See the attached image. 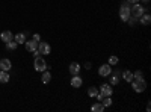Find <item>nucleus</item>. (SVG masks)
<instances>
[{
    "mask_svg": "<svg viewBox=\"0 0 151 112\" xmlns=\"http://www.w3.org/2000/svg\"><path fill=\"white\" fill-rule=\"evenodd\" d=\"M130 15H132V12H130V3L124 0L122 5L119 6V18H121V21L127 23V20H129Z\"/></svg>",
    "mask_w": 151,
    "mask_h": 112,
    "instance_id": "1",
    "label": "nucleus"
},
{
    "mask_svg": "<svg viewBox=\"0 0 151 112\" xmlns=\"http://www.w3.org/2000/svg\"><path fill=\"white\" fill-rule=\"evenodd\" d=\"M130 83H132V88L134 90V92H144L147 90L145 79H133Z\"/></svg>",
    "mask_w": 151,
    "mask_h": 112,
    "instance_id": "2",
    "label": "nucleus"
},
{
    "mask_svg": "<svg viewBox=\"0 0 151 112\" xmlns=\"http://www.w3.org/2000/svg\"><path fill=\"white\" fill-rule=\"evenodd\" d=\"M33 68H35L36 71L42 73V71H45V70L48 68V65H47V62H45V59H44V58L36 56V58H35V61H33Z\"/></svg>",
    "mask_w": 151,
    "mask_h": 112,
    "instance_id": "3",
    "label": "nucleus"
},
{
    "mask_svg": "<svg viewBox=\"0 0 151 112\" xmlns=\"http://www.w3.org/2000/svg\"><path fill=\"white\" fill-rule=\"evenodd\" d=\"M130 12H132L133 17L139 18L144 12H147V8H144V5H141L139 2H137V3H133V6H130Z\"/></svg>",
    "mask_w": 151,
    "mask_h": 112,
    "instance_id": "4",
    "label": "nucleus"
},
{
    "mask_svg": "<svg viewBox=\"0 0 151 112\" xmlns=\"http://www.w3.org/2000/svg\"><path fill=\"white\" fill-rule=\"evenodd\" d=\"M36 50L40 52V55L47 56V55L52 53V47H50V44H48V43H45V41H40V43H38Z\"/></svg>",
    "mask_w": 151,
    "mask_h": 112,
    "instance_id": "5",
    "label": "nucleus"
},
{
    "mask_svg": "<svg viewBox=\"0 0 151 112\" xmlns=\"http://www.w3.org/2000/svg\"><path fill=\"white\" fill-rule=\"evenodd\" d=\"M110 73H112V65H109V64L100 65V68H98V76L100 77H109Z\"/></svg>",
    "mask_w": 151,
    "mask_h": 112,
    "instance_id": "6",
    "label": "nucleus"
},
{
    "mask_svg": "<svg viewBox=\"0 0 151 112\" xmlns=\"http://www.w3.org/2000/svg\"><path fill=\"white\" fill-rule=\"evenodd\" d=\"M98 90H100V92H101L104 97H112V94H113V90H112L110 83H103Z\"/></svg>",
    "mask_w": 151,
    "mask_h": 112,
    "instance_id": "7",
    "label": "nucleus"
},
{
    "mask_svg": "<svg viewBox=\"0 0 151 112\" xmlns=\"http://www.w3.org/2000/svg\"><path fill=\"white\" fill-rule=\"evenodd\" d=\"M70 85L73 86V88H80V86L83 85V79L79 76V74H73V77H71V80H70Z\"/></svg>",
    "mask_w": 151,
    "mask_h": 112,
    "instance_id": "8",
    "label": "nucleus"
},
{
    "mask_svg": "<svg viewBox=\"0 0 151 112\" xmlns=\"http://www.w3.org/2000/svg\"><path fill=\"white\" fill-rule=\"evenodd\" d=\"M0 40H2V41L6 44L8 41H12V40H14V33H12L11 30H3L2 33H0Z\"/></svg>",
    "mask_w": 151,
    "mask_h": 112,
    "instance_id": "9",
    "label": "nucleus"
},
{
    "mask_svg": "<svg viewBox=\"0 0 151 112\" xmlns=\"http://www.w3.org/2000/svg\"><path fill=\"white\" fill-rule=\"evenodd\" d=\"M137 21H139L142 26H148V24L151 23V15H150V12H148V11L144 12V14L139 17V20H137Z\"/></svg>",
    "mask_w": 151,
    "mask_h": 112,
    "instance_id": "10",
    "label": "nucleus"
},
{
    "mask_svg": "<svg viewBox=\"0 0 151 112\" xmlns=\"http://www.w3.org/2000/svg\"><path fill=\"white\" fill-rule=\"evenodd\" d=\"M12 67L11 64V61L8 58H3V59H0V70H5V71H9Z\"/></svg>",
    "mask_w": 151,
    "mask_h": 112,
    "instance_id": "11",
    "label": "nucleus"
},
{
    "mask_svg": "<svg viewBox=\"0 0 151 112\" xmlns=\"http://www.w3.org/2000/svg\"><path fill=\"white\" fill-rule=\"evenodd\" d=\"M80 68H82V65L79 64V62H71V64H70V67H68V70H70V74H79Z\"/></svg>",
    "mask_w": 151,
    "mask_h": 112,
    "instance_id": "12",
    "label": "nucleus"
},
{
    "mask_svg": "<svg viewBox=\"0 0 151 112\" xmlns=\"http://www.w3.org/2000/svg\"><path fill=\"white\" fill-rule=\"evenodd\" d=\"M24 47H26V50L27 52H33V50H36V47H38V43L36 41H33V40H30V41H26L24 43Z\"/></svg>",
    "mask_w": 151,
    "mask_h": 112,
    "instance_id": "13",
    "label": "nucleus"
},
{
    "mask_svg": "<svg viewBox=\"0 0 151 112\" xmlns=\"http://www.w3.org/2000/svg\"><path fill=\"white\" fill-rule=\"evenodd\" d=\"M121 77H122L125 82H129V83H130V82L133 80V73H132L130 70H124V71L121 73Z\"/></svg>",
    "mask_w": 151,
    "mask_h": 112,
    "instance_id": "14",
    "label": "nucleus"
},
{
    "mask_svg": "<svg viewBox=\"0 0 151 112\" xmlns=\"http://www.w3.org/2000/svg\"><path fill=\"white\" fill-rule=\"evenodd\" d=\"M109 76H110V85H112V86L119 83V76H121L119 71H116V73H110Z\"/></svg>",
    "mask_w": 151,
    "mask_h": 112,
    "instance_id": "15",
    "label": "nucleus"
},
{
    "mask_svg": "<svg viewBox=\"0 0 151 112\" xmlns=\"http://www.w3.org/2000/svg\"><path fill=\"white\" fill-rule=\"evenodd\" d=\"M9 82V71L0 70V83H8Z\"/></svg>",
    "mask_w": 151,
    "mask_h": 112,
    "instance_id": "16",
    "label": "nucleus"
},
{
    "mask_svg": "<svg viewBox=\"0 0 151 112\" xmlns=\"http://www.w3.org/2000/svg\"><path fill=\"white\" fill-rule=\"evenodd\" d=\"M104 109H106V108L103 106L101 102H97V103H94V105L91 106V111H92V112H103Z\"/></svg>",
    "mask_w": 151,
    "mask_h": 112,
    "instance_id": "17",
    "label": "nucleus"
},
{
    "mask_svg": "<svg viewBox=\"0 0 151 112\" xmlns=\"http://www.w3.org/2000/svg\"><path fill=\"white\" fill-rule=\"evenodd\" d=\"M50 80H52V74H50V71L48 70H45V71H42V76H41V82L45 85V83H48Z\"/></svg>",
    "mask_w": 151,
    "mask_h": 112,
    "instance_id": "18",
    "label": "nucleus"
},
{
    "mask_svg": "<svg viewBox=\"0 0 151 112\" xmlns=\"http://www.w3.org/2000/svg\"><path fill=\"white\" fill-rule=\"evenodd\" d=\"M14 41H17V44H24V43H26V33H17V35H14Z\"/></svg>",
    "mask_w": 151,
    "mask_h": 112,
    "instance_id": "19",
    "label": "nucleus"
},
{
    "mask_svg": "<svg viewBox=\"0 0 151 112\" xmlns=\"http://www.w3.org/2000/svg\"><path fill=\"white\" fill-rule=\"evenodd\" d=\"M98 91H100V90L97 88V86H89V88H88V95L94 98V97L98 94Z\"/></svg>",
    "mask_w": 151,
    "mask_h": 112,
    "instance_id": "20",
    "label": "nucleus"
},
{
    "mask_svg": "<svg viewBox=\"0 0 151 112\" xmlns=\"http://www.w3.org/2000/svg\"><path fill=\"white\" fill-rule=\"evenodd\" d=\"M17 41H14V40H12V41H8L6 43V50H17Z\"/></svg>",
    "mask_w": 151,
    "mask_h": 112,
    "instance_id": "21",
    "label": "nucleus"
},
{
    "mask_svg": "<svg viewBox=\"0 0 151 112\" xmlns=\"http://www.w3.org/2000/svg\"><path fill=\"white\" fill-rule=\"evenodd\" d=\"M101 103H103V106H104V108H110V106H112V103H113V100H112L110 97H104L103 100H101Z\"/></svg>",
    "mask_w": 151,
    "mask_h": 112,
    "instance_id": "22",
    "label": "nucleus"
},
{
    "mask_svg": "<svg viewBox=\"0 0 151 112\" xmlns=\"http://www.w3.org/2000/svg\"><path fill=\"white\" fill-rule=\"evenodd\" d=\"M118 62H119L118 56H110V58H109V62H107V64H109V65H118Z\"/></svg>",
    "mask_w": 151,
    "mask_h": 112,
    "instance_id": "23",
    "label": "nucleus"
},
{
    "mask_svg": "<svg viewBox=\"0 0 151 112\" xmlns=\"http://www.w3.org/2000/svg\"><path fill=\"white\" fill-rule=\"evenodd\" d=\"M133 79H144V73H142V70L134 71V73H133Z\"/></svg>",
    "mask_w": 151,
    "mask_h": 112,
    "instance_id": "24",
    "label": "nucleus"
},
{
    "mask_svg": "<svg viewBox=\"0 0 151 112\" xmlns=\"http://www.w3.org/2000/svg\"><path fill=\"white\" fill-rule=\"evenodd\" d=\"M137 20H139V18H136V17H133V15H130V17H129V20H127V23L130 24V26H134V24L137 23Z\"/></svg>",
    "mask_w": 151,
    "mask_h": 112,
    "instance_id": "25",
    "label": "nucleus"
},
{
    "mask_svg": "<svg viewBox=\"0 0 151 112\" xmlns=\"http://www.w3.org/2000/svg\"><path fill=\"white\" fill-rule=\"evenodd\" d=\"M32 40L36 41V43H40V41H41V35H40V33H35V35L32 36Z\"/></svg>",
    "mask_w": 151,
    "mask_h": 112,
    "instance_id": "26",
    "label": "nucleus"
},
{
    "mask_svg": "<svg viewBox=\"0 0 151 112\" xmlns=\"http://www.w3.org/2000/svg\"><path fill=\"white\" fill-rule=\"evenodd\" d=\"M85 68L86 70H91L92 68V64H91V62H85Z\"/></svg>",
    "mask_w": 151,
    "mask_h": 112,
    "instance_id": "27",
    "label": "nucleus"
},
{
    "mask_svg": "<svg viewBox=\"0 0 151 112\" xmlns=\"http://www.w3.org/2000/svg\"><path fill=\"white\" fill-rule=\"evenodd\" d=\"M32 55H33V58H36V56H40V52H38V50H33Z\"/></svg>",
    "mask_w": 151,
    "mask_h": 112,
    "instance_id": "28",
    "label": "nucleus"
},
{
    "mask_svg": "<svg viewBox=\"0 0 151 112\" xmlns=\"http://www.w3.org/2000/svg\"><path fill=\"white\" fill-rule=\"evenodd\" d=\"M125 2H129L130 5H133V3H137V2H139V0H125Z\"/></svg>",
    "mask_w": 151,
    "mask_h": 112,
    "instance_id": "29",
    "label": "nucleus"
},
{
    "mask_svg": "<svg viewBox=\"0 0 151 112\" xmlns=\"http://www.w3.org/2000/svg\"><path fill=\"white\" fill-rule=\"evenodd\" d=\"M139 2H142V3H144V5H148V3H150V2H151V0H139Z\"/></svg>",
    "mask_w": 151,
    "mask_h": 112,
    "instance_id": "30",
    "label": "nucleus"
},
{
    "mask_svg": "<svg viewBox=\"0 0 151 112\" xmlns=\"http://www.w3.org/2000/svg\"><path fill=\"white\" fill-rule=\"evenodd\" d=\"M150 111H151V106H150V102H148L147 103V112H150Z\"/></svg>",
    "mask_w": 151,
    "mask_h": 112,
    "instance_id": "31",
    "label": "nucleus"
}]
</instances>
